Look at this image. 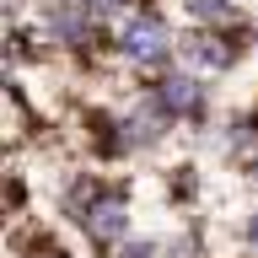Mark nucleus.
I'll return each instance as SVG.
<instances>
[{
	"instance_id": "nucleus-7",
	"label": "nucleus",
	"mask_w": 258,
	"mask_h": 258,
	"mask_svg": "<svg viewBox=\"0 0 258 258\" xmlns=\"http://www.w3.org/2000/svg\"><path fill=\"white\" fill-rule=\"evenodd\" d=\"M156 253H161V242H151V237H135V242L124 237V247H118V258H156Z\"/></svg>"
},
{
	"instance_id": "nucleus-1",
	"label": "nucleus",
	"mask_w": 258,
	"mask_h": 258,
	"mask_svg": "<svg viewBox=\"0 0 258 258\" xmlns=\"http://www.w3.org/2000/svg\"><path fill=\"white\" fill-rule=\"evenodd\" d=\"M118 54L129 64H140V70H167L177 54V38L156 11H129L118 22Z\"/></svg>"
},
{
	"instance_id": "nucleus-8",
	"label": "nucleus",
	"mask_w": 258,
	"mask_h": 258,
	"mask_svg": "<svg viewBox=\"0 0 258 258\" xmlns=\"http://www.w3.org/2000/svg\"><path fill=\"white\" fill-rule=\"evenodd\" d=\"M242 247H247V253H258V210L242 221Z\"/></svg>"
},
{
	"instance_id": "nucleus-3",
	"label": "nucleus",
	"mask_w": 258,
	"mask_h": 258,
	"mask_svg": "<svg viewBox=\"0 0 258 258\" xmlns=\"http://www.w3.org/2000/svg\"><path fill=\"white\" fill-rule=\"evenodd\" d=\"M76 221H81V231H86L97 247H118V242L129 237V199H124L118 188H108V183H102V194L81 210Z\"/></svg>"
},
{
	"instance_id": "nucleus-4",
	"label": "nucleus",
	"mask_w": 258,
	"mask_h": 258,
	"mask_svg": "<svg viewBox=\"0 0 258 258\" xmlns=\"http://www.w3.org/2000/svg\"><path fill=\"white\" fill-rule=\"evenodd\" d=\"M177 54H183V64L194 76H226L237 64L242 43H231L226 32H188V38H177Z\"/></svg>"
},
{
	"instance_id": "nucleus-2",
	"label": "nucleus",
	"mask_w": 258,
	"mask_h": 258,
	"mask_svg": "<svg viewBox=\"0 0 258 258\" xmlns=\"http://www.w3.org/2000/svg\"><path fill=\"white\" fill-rule=\"evenodd\" d=\"M151 102H156L172 124H183V118H205V108H210V86H205V76H194V70H161L156 76V86H151Z\"/></svg>"
},
{
	"instance_id": "nucleus-5",
	"label": "nucleus",
	"mask_w": 258,
	"mask_h": 258,
	"mask_svg": "<svg viewBox=\"0 0 258 258\" xmlns=\"http://www.w3.org/2000/svg\"><path fill=\"white\" fill-rule=\"evenodd\" d=\"M183 11L199 32H231L242 22V6L237 0H183Z\"/></svg>"
},
{
	"instance_id": "nucleus-6",
	"label": "nucleus",
	"mask_w": 258,
	"mask_h": 258,
	"mask_svg": "<svg viewBox=\"0 0 258 258\" xmlns=\"http://www.w3.org/2000/svg\"><path fill=\"white\" fill-rule=\"evenodd\" d=\"M135 11V0H92V16L97 22H124Z\"/></svg>"
}]
</instances>
